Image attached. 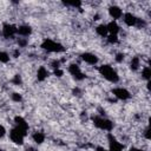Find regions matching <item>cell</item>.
Returning a JSON list of instances; mask_svg holds the SVG:
<instances>
[{"mask_svg":"<svg viewBox=\"0 0 151 151\" xmlns=\"http://www.w3.org/2000/svg\"><path fill=\"white\" fill-rule=\"evenodd\" d=\"M107 12H109V15L111 17V19L113 21H117V20L122 19V17H123V9L119 6H116V5L110 6Z\"/></svg>","mask_w":151,"mask_h":151,"instance_id":"8fae6325","label":"cell"},{"mask_svg":"<svg viewBox=\"0 0 151 151\" xmlns=\"http://www.w3.org/2000/svg\"><path fill=\"white\" fill-rule=\"evenodd\" d=\"M98 72L99 74L105 79L107 80L109 83H112V84H117L119 81V74L118 72L109 64H104V65H100L98 67Z\"/></svg>","mask_w":151,"mask_h":151,"instance_id":"6da1fadb","label":"cell"},{"mask_svg":"<svg viewBox=\"0 0 151 151\" xmlns=\"http://www.w3.org/2000/svg\"><path fill=\"white\" fill-rule=\"evenodd\" d=\"M96 151H109V149H105L104 146H97Z\"/></svg>","mask_w":151,"mask_h":151,"instance_id":"4dcf8cb0","label":"cell"},{"mask_svg":"<svg viewBox=\"0 0 151 151\" xmlns=\"http://www.w3.org/2000/svg\"><path fill=\"white\" fill-rule=\"evenodd\" d=\"M107 145L109 151H124V144L119 142L112 132H107Z\"/></svg>","mask_w":151,"mask_h":151,"instance_id":"5b68a950","label":"cell"},{"mask_svg":"<svg viewBox=\"0 0 151 151\" xmlns=\"http://www.w3.org/2000/svg\"><path fill=\"white\" fill-rule=\"evenodd\" d=\"M129 151H144V150H142V149H138V147H131Z\"/></svg>","mask_w":151,"mask_h":151,"instance_id":"836d02e7","label":"cell"},{"mask_svg":"<svg viewBox=\"0 0 151 151\" xmlns=\"http://www.w3.org/2000/svg\"><path fill=\"white\" fill-rule=\"evenodd\" d=\"M106 41H107L109 44H111V45H114V44H118V41H119V38H118V35L109 34V35L106 37Z\"/></svg>","mask_w":151,"mask_h":151,"instance_id":"44dd1931","label":"cell"},{"mask_svg":"<svg viewBox=\"0 0 151 151\" xmlns=\"http://www.w3.org/2000/svg\"><path fill=\"white\" fill-rule=\"evenodd\" d=\"M17 29H18V26H15L14 24L6 22L2 25V28H1V37H4L5 39H12L17 35Z\"/></svg>","mask_w":151,"mask_h":151,"instance_id":"8992f818","label":"cell"},{"mask_svg":"<svg viewBox=\"0 0 151 151\" xmlns=\"http://www.w3.org/2000/svg\"><path fill=\"white\" fill-rule=\"evenodd\" d=\"M19 54H20V51H19V50H14V52H13V57H14V58H18Z\"/></svg>","mask_w":151,"mask_h":151,"instance_id":"1f68e13d","label":"cell"},{"mask_svg":"<svg viewBox=\"0 0 151 151\" xmlns=\"http://www.w3.org/2000/svg\"><path fill=\"white\" fill-rule=\"evenodd\" d=\"M112 94H113L117 99H119V100H127V99L131 98L130 91L126 90L125 87H120V86L113 87V88H112Z\"/></svg>","mask_w":151,"mask_h":151,"instance_id":"ba28073f","label":"cell"},{"mask_svg":"<svg viewBox=\"0 0 151 151\" xmlns=\"http://www.w3.org/2000/svg\"><path fill=\"white\" fill-rule=\"evenodd\" d=\"M122 18H123L124 24L127 27H136L137 24H138V20H139V18L136 17L132 12H125V13H123V17Z\"/></svg>","mask_w":151,"mask_h":151,"instance_id":"9c48e42d","label":"cell"},{"mask_svg":"<svg viewBox=\"0 0 151 151\" xmlns=\"http://www.w3.org/2000/svg\"><path fill=\"white\" fill-rule=\"evenodd\" d=\"M81 4H83L81 1H66V2H64L65 6H72L74 8H80Z\"/></svg>","mask_w":151,"mask_h":151,"instance_id":"7402d4cb","label":"cell"},{"mask_svg":"<svg viewBox=\"0 0 151 151\" xmlns=\"http://www.w3.org/2000/svg\"><path fill=\"white\" fill-rule=\"evenodd\" d=\"M53 74H54L55 77L60 78V77H63V74H64V71H63L61 68H57V70H54V71H53Z\"/></svg>","mask_w":151,"mask_h":151,"instance_id":"83f0119b","label":"cell"},{"mask_svg":"<svg viewBox=\"0 0 151 151\" xmlns=\"http://www.w3.org/2000/svg\"><path fill=\"white\" fill-rule=\"evenodd\" d=\"M32 139H33V142H34L35 144L40 145V144H42V143L45 142L46 136H45V133L41 132V131H35V132H33V134H32Z\"/></svg>","mask_w":151,"mask_h":151,"instance_id":"2e32d148","label":"cell"},{"mask_svg":"<svg viewBox=\"0 0 151 151\" xmlns=\"http://www.w3.org/2000/svg\"><path fill=\"white\" fill-rule=\"evenodd\" d=\"M40 47L46 51V52H50V53H61L65 51V47L64 45H61L60 42L53 40V39H50V38H45L41 44H40Z\"/></svg>","mask_w":151,"mask_h":151,"instance_id":"7a4b0ae2","label":"cell"},{"mask_svg":"<svg viewBox=\"0 0 151 151\" xmlns=\"http://www.w3.org/2000/svg\"><path fill=\"white\" fill-rule=\"evenodd\" d=\"M12 83L15 84V85H21L22 84V79H21V76L20 74H15L14 78L12 79Z\"/></svg>","mask_w":151,"mask_h":151,"instance_id":"cb8c5ba5","label":"cell"},{"mask_svg":"<svg viewBox=\"0 0 151 151\" xmlns=\"http://www.w3.org/2000/svg\"><path fill=\"white\" fill-rule=\"evenodd\" d=\"M11 98H12V100L15 101V103H20V101L22 100V96H21L20 93H18V92L12 93V94H11Z\"/></svg>","mask_w":151,"mask_h":151,"instance_id":"603a6c76","label":"cell"},{"mask_svg":"<svg viewBox=\"0 0 151 151\" xmlns=\"http://www.w3.org/2000/svg\"><path fill=\"white\" fill-rule=\"evenodd\" d=\"M92 123L97 129H99L101 131H106V132H111L113 130V126H114L113 122L110 120L109 118L104 117V116H93Z\"/></svg>","mask_w":151,"mask_h":151,"instance_id":"3957f363","label":"cell"},{"mask_svg":"<svg viewBox=\"0 0 151 151\" xmlns=\"http://www.w3.org/2000/svg\"><path fill=\"white\" fill-rule=\"evenodd\" d=\"M6 129H5V126L4 125H1L0 124V138H2V137H5L6 136Z\"/></svg>","mask_w":151,"mask_h":151,"instance_id":"f546056e","label":"cell"},{"mask_svg":"<svg viewBox=\"0 0 151 151\" xmlns=\"http://www.w3.org/2000/svg\"><path fill=\"white\" fill-rule=\"evenodd\" d=\"M18 45L19 47H25L27 45V38H18Z\"/></svg>","mask_w":151,"mask_h":151,"instance_id":"d4e9b609","label":"cell"},{"mask_svg":"<svg viewBox=\"0 0 151 151\" xmlns=\"http://www.w3.org/2000/svg\"><path fill=\"white\" fill-rule=\"evenodd\" d=\"M28 133H26V132H24L22 130H20V129H18V127H13V129H11V131H9V139L14 143V144H17V145H22L24 144V142H25V137L27 136Z\"/></svg>","mask_w":151,"mask_h":151,"instance_id":"277c9868","label":"cell"},{"mask_svg":"<svg viewBox=\"0 0 151 151\" xmlns=\"http://www.w3.org/2000/svg\"><path fill=\"white\" fill-rule=\"evenodd\" d=\"M0 151H5V150H2V149H0Z\"/></svg>","mask_w":151,"mask_h":151,"instance_id":"e575fe53","label":"cell"},{"mask_svg":"<svg viewBox=\"0 0 151 151\" xmlns=\"http://www.w3.org/2000/svg\"><path fill=\"white\" fill-rule=\"evenodd\" d=\"M142 78L144 80H146V81L150 80V78H151V68H150V66H143L142 67Z\"/></svg>","mask_w":151,"mask_h":151,"instance_id":"d6986e66","label":"cell"},{"mask_svg":"<svg viewBox=\"0 0 151 151\" xmlns=\"http://www.w3.org/2000/svg\"><path fill=\"white\" fill-rule=\"evenodd\" d=\"M26 151H39L38 149H35V147H32V146H29V147H27V150Z\"/></svg>","mask_w":151,"mask_h":151,"instance_id":"d6a6232c","label":"cell"},{"mask_svg":"<svg viewBox=\"0 0 151 151\" xmlns=\"http://www.w3.org/2000/svg\"><path fill=\"white\" fill-rule=\"evenodd\" d=\"M106 27H107V32H109V34L118 35V33L120 32V26L118 25V22H117V21L111 20L110 22H107V24H106Z\"/></svg>","mask_w":151,"mask_h":151,"instance_id":"5bb4252c","label":"cell"},{"mask_svg":"<svg viewBox=\"0 0 151 151\" xmlns=\"http://www.w3.org/2000/svg\"><path fill=\"white\" fill-rule=\"evenodd\" d=\"M17 34L20 35L21 38H27L32 34V27L29 25H19L18 26V29H17Z\"/></svg>","mask_w":151,"mask_h":151,"instance_id":"4fadbf2b","label":"cell"},{"mask_svg":"<svg viewBox=\"0 0 151 151\" xmlns=\"http://www.w3.org/2000/svg\"><path fill=\"white\" fill-rule=\"evenodd\" d=\"M14 126L18 127V129H20V130H22L24 132L28 133L29 126H28L27 120H26L24 117H21V116H15V117H14Z\"/></svg>","mask_w":151,"mask_h":151,"instance_id":"7c38bea8","label":"cell"},{"mask_svg":"<svg viewBox=\"0 0 151 151\" xmlns=\"http://www.w3.org/2000/svg\"><path fill=\"white\" fill-rule=\"evenodd\" d=\"M67 71H68V73H70L76 80H78V81L84 80L85 77H86V76L84 74V72L81 71V68H80V66H79L78 64H71V65H68Z\"/></svg>","mask_w":151,"mask_h":151,"instance_id":"52a82bcc","label":"cell"},{"mask_svg":"<svg viewBox=\"0 0 151 151\" xmlns=\"http://www.w3.org/2000/svg\"><path fill=\"white\" fill-rule=\"evenodd\" d=\"M51 67H52L53 70L60 68V61H59V60H53V61L51 63Z\"/></svg>","mask_w":151,"mask_h":151,"instance_id":"4316f807","label":"cell"},{"mask_svg":"<svg viewBox=\"0 0 151 151\" xmlns=\"http://www.w3.org/2000/svg\"><path fill=\"white\" fill-rule=\"evenodd\" d=\"M143 134H144V137H145V139H146V140H149V139H150V127H149V126H146V127L144 129Z\"/></svg>","mask_w":151,"mask_h":151,"instance_id":"f1b7e54d","label":"cell"},{"mask_svg":"<svg viewBox=\"0 0 151 151\" xmlns=\"http://www.w3.org/2000/svg\"><path fill=\"white\" fill-rule=\"evenodd\" d=\"M48 76H50V72H48V70H47L45 66H40V67L38 68V71H37V79H38L39 81L46 80Z\"/></svg>","mask_w":151,"mask_h":151,"instance_id":"9a60e30c","label":"cell"},{"mask_svg":"<svg viewBox=\"0 0 151 151\" xmlns=\"http://www.w3.org/2000/svg\"><path fill=\"white\" fill-rule=\"evenodd\" d=\"M9 59H11V57L6 51H0V63L7 64L9 61Z\"/></svg>","mask_w":151,"mask_h":151,"instance_id":"ffe728a7","label":"cell"},{"mask_svg":"<svg viewBox=\"0 0 151 151\" xmlns=\"http://www.w3.org/2000/svg\"><path fill=\"white\" fill-rule=\"evenodd\" d=\"M80 58H81V60L84 63H86L87 65H91V66L97 65L99 63V58L94 53H91V52H84V53H81L80 54Z\"/></svg>","mask_w":151,"mask_h":151,"instance_id":"30bf717a","label":"cell"},{"mask_svg":"<svg viewBox=\"0 0 151 151\" xmlns=\"http://www.w3.org/2000/svg\"><path fill=\"white\" fill-rule=\"evenodd\" d=\"M130 68L132 71H137L140 68V58L139 57H132L131 61H130Z\"/></svg>","mask_w":151,"mask_h":151,"instance_id":"ac0fdd59","label":"cell"},{"mask_svg":"<svg viewBox=\"0 0 151 151\" xmlns=\"http://www.w3.org/2000/svg\"><path fill=\"white\" fill-rule=\"evenodd\" d=\"M124 53H117L116 54V57H114V60H116V63H123V60H124Z\"/></svg>","mask_w":151,"mask_h":151,"instance_id":"484cf974","label":"cell"},{"mask_svg":"<svg viewBox=\"0 0 151 151\" xmlns=\"http://www.w3.org/2000/svg\"><path fill=\"white\" fill-rule=\"evenodd\" d=\"M96 33L101 37V38H106L109 35V32H107V27H106V24H100L96 27Z\"/></svg>","mask_w":151,"mask_h":151,"instance_id":"e0dca14e","label":"cell"}]
</instances>
